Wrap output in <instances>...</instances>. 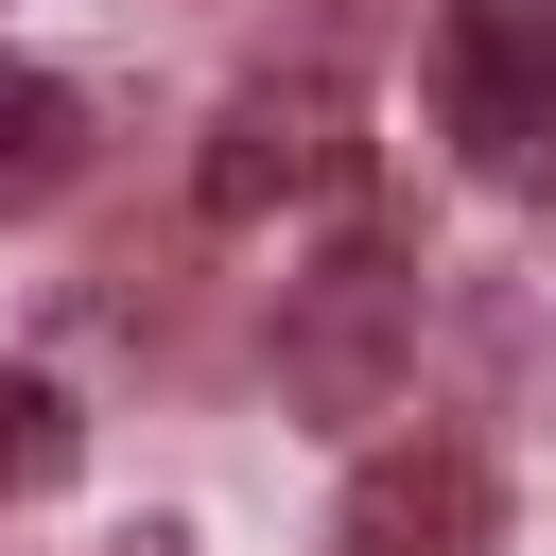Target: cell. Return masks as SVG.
I'll return each instance as SVG.
<instances>
[{"label":"cell","instance_id":"7a4b0ae2","mask_svg":"<svg viewBox=\"0 0 556 556\" xmlns=\"http://www.w3.org/2000/svg\"><path fill=\"white\" fill-rule=\"evenodd\" d=\"M348 174H365V87L348 70H243L226 122H208V156H191V208L208 226H261V208H313Z\"/></svg>","mask_w":556,"mask_h":556},{"label":"cell","instance_id":"3957f363","mask_svg":"<svg viewBox=\"0 0 556 556\" xmlns=\"http://www.w3.org/2000/svg\"><path fill=\"white\" fill-rule=\"evenodd\" d=\"M434 122L469 174L556 156V0H434Z\"/></svg>","mask_w":556,"mask_h":556},{"label":"cell","instance_id":"277c9868","mask_svg":"<svg viewBox=\"0 0 556 556\" xmlns=\"http://www.w3.org/2000/svg\"><path fill=\"white\" fill-rule=\"evenodd\" d=\"M330 556H504V469H486L469 434H400V452L348 469Z\"/></svg>","mask_w":556,"mask_h":556},{"label":"cell","instance_id":"6da1fadb","mask_svg":"<svg viewBox=\"0 0 556 556\" xmlns=\"http://www.w3.org/2000/svg\"><path fill=\"white\" fill-rule=\"evenodd\" d=\"M417 365V243H330L295 295H278V400L295 417H382Z\"/></svg>","mask_w":556,"mask_h":556},{"label":"cell","instance_id":"8992f818","mask_svg":"<svg viewBox=\"0 0 556 556\" xmlns=\"http://www.w3.org/2000/svg\"><path fill=\"white\" fill-rule=\"evenodd\" d=\"M70 452H87V417H70V382H52V365H0V504H35V486H70Z\"/></svg>","mask_w":556,"mask_h":556},{"label":"cell","instance_id":"5b68a950","mask_svg":"<svg viewBox=\"0 0 556 556\" xmlns=\"http://www.w3.org/2000/svg\"><path fill=\"white\" fill-rule=\"evenodd\" d=\"M70 174H87V87L35 70V52H0V226H35Z\"/></svg>","mask_w":556,"mask_h":556}]
</instances>
